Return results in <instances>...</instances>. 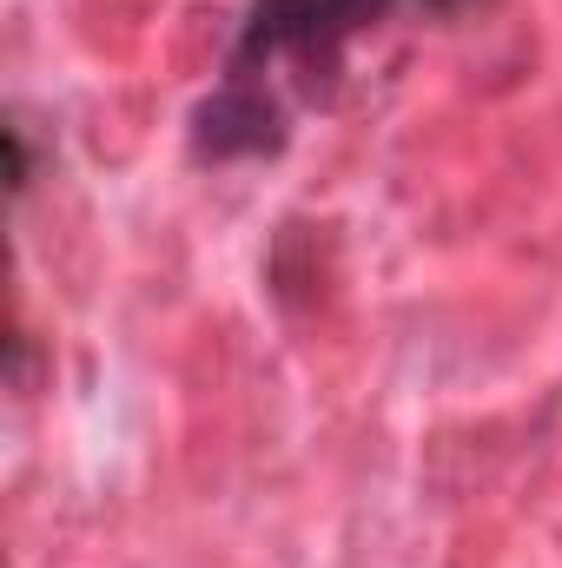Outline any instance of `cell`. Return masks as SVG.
Listing matches in <instances>:
<instances>
[{"mask_svg": "<svg viewBox=\"0 0 562 568\" xmlns=\"http://www.w3.org/2000/svg\"><path fill=\"white\" fill-rule=\"evenodd\" d=\"M384 7L391 0H259L232 73H252L259 60H338V47Z\"/></svg>", "mask_w": 562, "mask_h": 568, "instance_id": "obj_1", "label": "cell"}]
</instances>
